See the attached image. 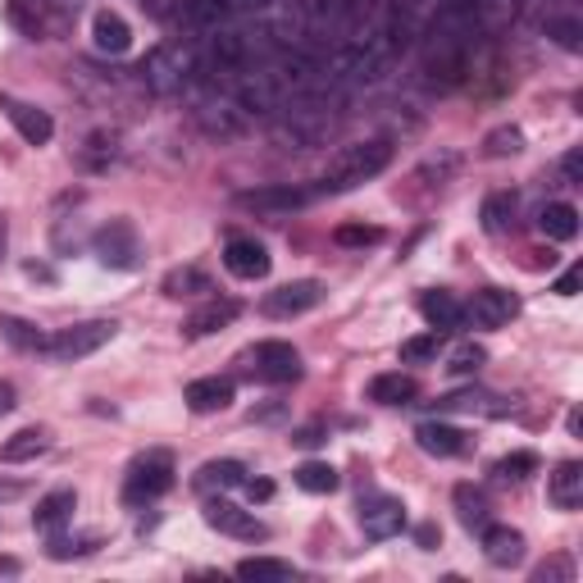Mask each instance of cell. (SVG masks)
<instances>
[{"label": "cell", "mask_w": 583, "mask_h": 583, "mask_svg": "<svg viewBox=\"0 0 583 583\" xmlns=\"http://www.w3.org/2000/svg\"><path fill=\"white\" fill-rule=\"evenodd\" d=\"M388 165H392V146H388L383 137L343 146V150H337V156L328 160V169H324V178H319V192H333V197H337V192H356L360 182L379 178Z\"/></svg>", "instance_id": "cell-1"}, {"label": "cell", "mask_w": 583, "mask_h": 583, "mask_svg": "<svg viewBox=\"0 0 583 583\" xmlns=\"http://www.w3.org/2000/svg\"><path fill=\"white\" fill-rule=\"evenodd\" d=\"M114 333H119L114 319H87V324H74V328L51 333L46 347H42V356H51V360H59V365H69V360H82V356H91V351H101L105 343H114Z\"/></svg>", "instance_id": "cell-2"}, {"label": "cell", "mask_w": 583, "mask_h": 583, "mask_svg": "<svg viewBox=\"0 0 583 583\" xmlns=\"http://www.w3.org/2000/svg\"><path fill=\"white\" fill-rule=\"evenodd\" d=\"M173 487V456L169 451H146L128 466V483H124V502L128 506H146L165 497Z\"/></svg>", "instance_id": "cell-3"}, {"label": "cell", "mask_w": 583, "mask_h": 583, "mask_svg": "<svg viewBox=\"0 0 583 583\" xmlns=\"http://www.w3.org/2000/svg\"><path fill=\"white\" fill-rule=\"evenodd\" d=\"M91 251L105 269H137L142 265V237L128 220H110L97 237H91Z\"/></svg>", "instance_id": "cell-4"}, {"label": "cell", "mask_w": 583, "mask_h": 583, "mask_svg": "<svg viewBox=\"0 0 583 583\" xmlns=\"http://www.w3.org/2000/svg\"><path fill=\"white\" fill-rule=\"evenodd\" d=\"M137 74L156 97H178V91L188 87V55H182L178 46H156L142 59Z\"/></svg>", "instance_id": "cell-5"}, {"label": "cell", "mask_w": 583, "mask_h": 583, "mask_svg": "<svg viewBox=\"0 0 583 583\" xmlns=\"http://www.w3.org/2000/svg\"><path fill=\"white\" fill-rule=\"evenodd\" d=\"M201 515H205V525H210L214 534H224V538H237V542H265V538H269V529L260 525L251 511H242V506H233V502H224V497H210Z\"/></svg>", "instance_id": "cell-6"}, {"label": "cell", "mask_w": 583, "mask_h": 583, "mask_svg": "<svg viewBox=\"0 0 583 583\" xmlns=\"http://www.w3.org/2000/svg\"><path fill=\"white\" fill-rule=\"evenodd\" d=\"M319 301H324V288H319L315 279H296V283H283V288L265 292L260 311H265L269 319H296V315H305V311H315Z\"/></svg>", "instance_id": "cell-7"}, {"label": "cell", "mask_w": 583, "mask_h": 583, "mask_svg": "<svg viewBox=\"0 0 583 583\" xmlns=\"http://www.w3.org/2000/svg\"><path fill=\"white\" fill-rule=\"evenodd\" d=\"M515 315H519V296L506 288H479L466 305V319L474 328H506Z\"/></svg>", "instance_id": "cell-8"}, {"label": "cell", "mask_w": 583, "mask_h": 583, "mask_svg": "<svg viewBox=\"0 0 583 583\" xmlns=\"http://www.w3.org/2000/svg\"><path fill=\"white\" fill-rule=\"evenodd\" d=\"M251 370L265 383H296L301 379V351L292 343H256Z\"/></svg>", "instance_id": "cell-9"}, {"label": "cell", "mask_w": 583, "mask_h": 583, "mask_svg": "<svg viewBox=\"0 0 583 583\" xmlns=\"http://www.w3.org/2000/svg\"><path fill=\"white\" fill-rule=\"evenodd\" d=\"M360 529H365V538H374V542L396 538V534L406 529V506H402V497H388V493L365 497L360 502Z\"/></svg>", "instance_id": "cell-10"}, {"label": "cell", "mask_w": 583, "mask_h": 583, "mask_svg": "<svg viewBox=\"0 0 583 583\" xmlns=\"http://www.w3.org/2000/svg\"><path fill=\"white\" fill-rule=\"evenodd\" d=\"M0 110H5V119L19 128V137H23L27 146H46V142L55 137L51 114L37 110V105H27V101H19V97H10V91H0Z\"/></svg>", "instance_id": "cell-11"}, {"label": "cell", "mask_w": 583, "mask_h": 583, "mask_svg": "<svg viewBox=\"0 0 583 583\" xmlns=\"http://www.w3.org/2000/svg\"><path fill=\"white\" fill-rule=\"evenodd\" d=\"M224 265H228L233 279L256 283V279H265V273H269V251L260 247L256 237L233 233V237H228V247H224Z\"/></svg>", "instance_id": "cell-12"}, {"label": "cell", "mask_w": 583, "mask_h": 583, "mask_svg": "<svg viewBox=\"0 0 583 583\" xmlns=\"http://www.w3.org/2000/svg\"><path fill=\"white\" fill-rule=\"evenodd\" d=\"M311 201V192L292 188V182H279V188H256V192H242L237 205L242 210H256V214H292Z\"/></svg>", "instance_id": "cell-13"}, {"label": "cell", "mask_w": 583, "mask_h": 583, "mask_svg": "<svg viewBox=\"0 0 583 583\" xmlns=\"http://www.w3.org/2000/svg\"><path fill=\"white\" fill-rule=\"evenodd\" d=\"M415 442H419V451H428V456H466V451H470V434H466V428L442 424V419H424V424L415 428Z\"/></svg>", "instance_id": "cell-14"}, {"label": "cell", "mask_w": 583, "mask_h": 583, "mask_svg": "<svg viewBox=\"0 0 583 583\" xmlns=\"http://www.w3.org/2000/svg\"><path fill=\"white\" fill-rule=\"evenodd\" d=\"M483 557L487 565H497V570H511L525 561V534L511 529V525H487L483 529Z\"/></svg>", "instance_id": "cell-15"}, {"label": "cell", "mask_w": 583, "mask_h": 583, "mask_svg": "<svg viewBox=\"0 0 583 583\" xmlns=\"http://www.w3.org/2000/svg\"><path fill=\"white\" fill-rule=\"evenodd\" d=\"M237 315H242V305H237V301H228V296H210L205 305H197V311L188 315L182 333H188V337H210V333L228 328Z\"/></svg>", "instance_id": "cell-16"}, {"label": "cell", "mask_w": 583, "mask_h": 583, "mask_svg": "<svg viewBox=\"0 0 583 583\" xmlns=\"http://www.w3.org/2000/svg\"><path fill=\"white\" fill-rule=\"evenodd\" d=\"M182 402H188L192 415H214V411H228L233 406V379H197L182 392Z\"/></svg>", "instance_id": "cell-17"}, {"label": "cell", "mask_w": 583, "mask_h": 583, "mask_svg": "<svg viewBox=\"0 0 583 583\" xmlns=\"http://www.w3.org/2000/svg\"><path fill=\"white\" fill-rule=\"evenodd\" d=\"M547 497L557 511H579L583 506V466L579 460H561L557 474L547 479Z\"/></svg>", "instance_id": "cell-18"}, {"label": "cell", "mask_w": 583, "mask_h": 583, "mask_svg": "<svg viewBox=\"0 0 583 583\" xmlns=\"http://www.w3.org/2000/svg\"><path fill=\"white\" fill-rule=\"evenodd\" d=\"M419 311H424L428 328H438V333H451V328H460V324H466V305H460V301H456L447 288L424 292V296H419Z\"/></svg>", "instance_id": "cell-19"}, {"label": "cell", "mask_w": 583, "mask_h": 583, "mask_svg": "<svg viewBox=\"0 0 583 583\" xmlns=\"http://www.w3.org/2000/svg\"><path fill=\"white\" fill-rule=\"evenodd\" d=\"M74 511H78V497L69 493V487H55V493H46L42 502H37V511H33V529H42V534H59L74 519Z\"/></svg>", "instance_id": "cell-20"}, {"label": "cell", "mask_w": 583, "mask_h": 583, "mask_svg": "<svg viewBox=\"0 0 583 583\" xmlns=\"http://www.w3.org/2000/svg\"><path fill=\"white\" fill-rule=\"evenodd\" d=\"M91 42H97L101 55H124L133 46V27L119 19L114 10H101L97 19H91Z\"/></svg>", "instance_id": "cell-21"}, {"label": "cell", "mask_w": 583, "mask_h": 583, "mask_svg": "<svg viewBox=\"0 0 583 583\" xmlns=\"http://www.w3.org/2000/svg\"><path fill=\"white\" fill-rule=\"evenodd\" d=\"M415 396H419V383L411 374H402V370L370 379V402H379V406H411Z\"/></svg>", "instance_id": "cell-22"}, {"label": "cell", "mask_w": 583, "mask_h": 583, "mask_svg": "<svg viewBox=\"0 0 583 583\" xmlns=\"http://www.w3.org/2000/svg\"><path fill=\"white\" fill-rule=\"evenodd\" d=\"M451 502H456V515H460V525L466 529H487L493 525V506H487V497L479 493L474 483H456V493H451Z\"/></svg>", "instance_id": "cell-23"}, {"label": "cell", "mask_w": 583, "mask_h": 583, "mask_svg": "<svg viewBox=\"0 0 583 583\" xmlns=\"http://www.w3.org/2000/svg\"><path fill=\"white\" fill-rule=\"evenodd\" d=\"M247 483V466L242 460H205L197 470V487L201 493H228V487Z\"/></svg>", "instance_id": "cell-24"}, {"label": "cell", "mask_w": 583, "mask_h": 583, "mask_svg": "<svg viewBox=\"0 0 583 583\" xmlns=\"http://www.w3.org/2000/svg\"><path fill=\"white\" fill-rule=\"evenodd\" d=\"M46 451H51V434H46V428H19V434L0 447V460H5V466H23V460H37Z\"/></svg>", "instance_id": "cell-25"}, {"label": "cell", "mask_w": 583, "mask_h": 583, "mask_svg": "<svg viewBox=\"0 0 583 583\" xmlns=\"http://www.w3.org/2000/svg\"><path fill=\"white\" fill-rule=\"evenodd\" d=\"M515 210H519L515 192H493V197L483 201V210H479V220H483V233H493V237H506V233L515 228Z\"/></svg>", "instance_id": "cell-26"}, {"label": "cell", "mask_w": 583, "mask_h": 583, "mask_svg": "<svg viewBox=\"0 0 583 583\" xmlns=\"http://www.w3.org/2000/svg\"><path fill=\"white\" fill-rule=\"evenodd\" d=\"M538 228H542V237H551V242H570V237H579V210H574L570 201H551V205L538 214Z\"/></svg>", "instance_id": "cell-27"}, {"label": "cell", "mask_w": 583, "mask_h": 583, "mask_svg": "<svg viewBox=\"0 0 583 583\" xmlns=\"http://www.w3.org/2000/svg\"><path fill=\"white\" fill-rule=\"evenodd\" d=\"M0 337H5L14 351H37L42 356V347H46V333L37 324L19 319V315H0Z\"/></svg>", "instance_id": "cell-28"}, {"label": "cell", "mask_w": 583, "mask_h": 583, "mask_svg": "<svg viewBox=\"0 0 583 583\" xmlns=\"http://www.w3.org/2000/svg\"><path fill=\"white\" fill-rule=\"evenodd\" d=\"M337 470L328 466V460H305V466L296 470V487L301 493H315V497H328V493H337Z\"/></svg>", "instance_id": "cell-29"}, {"label": "cell", "mask_w": 583, "mask_h": 583, "mask_svg": "<svg viewBox=\"0 0 583 583\" xmlns=\"http://www.w3.org/2000/svg\"><path fill=\"white\" fill-rule=\"evenodd\" d=\"M160 288H165V296H197V292H214V288H210V279H205L201 269H192V265H188V269H169Z\"/></svg>", "instance_id": "cell-30"}, {"label": "cell", "mask_w": 583, "mask_h": 583, "mask_svg": "<svg viewBox=\"0 0 583 583\" xmlns=\"http://www.w3.org/2000/svg\"><path fill=\"white\" fill-rule=\"evenodd\" d=\"M538 466H542V460H538L534 451H515V456L497 460L493 474H497L502 483H525V479H534V474H538Z\"/></svg>", "instance_id": "cell-31"}, {"label": "cell", "mask_w": 583, "mask_h": 583, "mask_svg": "<svg viewBox=\"0 0 583 583\" xmlns=\"http://www.w3.org/2000/svg\"><path fill=\"white\" fill-rule=\"evenodd\" d=\"M442 337H447V333H438V328H428V333H419V337H406V343H402V360H406V365L438 360V351H442Z\"/></svg>", "instance_id": "cell-32"}, {"label": "cell", "mask_w": 583, "mask_h": 583, "mask_svg": "<svg viewBox=\"0 0 583 583\" xmlns=\"http://www.w3.org/2000/svg\"><path fill=\"white\" fill-rule=\"evenodd\" d=\"M519 150H525V133H519V128H497V133L483 137V156L487 160H506V156H519Z\"/></svg>", "instance_id": "cell-33"}, {"label": "cell", "mask_w": 583, "mask_h": 583, "mask_svg": "<svg viewBox=\"0 0 583 583\" xmlns=\"http://www.w3.org/2000/svg\"><path fill=\"white\" fill-rule=\"evenodd\" d=\"M242 579H296V570L288 561H273V557H251V561H237Z\"/></svg>", "instance_id": "cell-34"}, {"label": "cell", "mask_w": 583, "mask_h": 583, "mask_svg": "<svg viewBox=\"0 0 583 583\" xmlns=\"http://www.w3.org/2000/svg\"><path fill=\"white\" fill-rule=\"evenodd\" d=\"M379 237H383V233H379L374 224H343V228L333 233L337 247H374Z\"/></svg>", "instance_id": "cell-35"}, {"label": "cell", "mask_w": 583, "mask_h": 583, "mask_svg": "<svg viewBox=\"0 0 583 583\" xmlns=\"http://www.w3.org/2000/svg\"><path fill=\"white\" fill-rule=\"evenodd\" d=\"M483 360H487V351L474 347V343L456 347V351H451V374H460V379H466V374H479V365H483Z\"/></svg>", "instance_id": "cell-36"}, {"label": "cell", "mask_w": 583, "mask_h": 583, "mask_svg": "<svg viewBox=\"0 0 583 583\" xmlns=\"http://www.w3.org/2000/svg\"><path fill=\"white\" fill-rule=\"evenodd\" d=\"M579 279H583V269L570 265V269L561 273V279H557V296H574V292H579Z\"/></svg>", "instance_id": "cell-37"}, {"label": "cell", "mask_w": 583, "mask_h": 583, "mask_svg": "<svg viewBox=\"0 0 583 583\" xmlns=\"http://www.w3.org/2000/svg\"><path fill=\"white\" fill-rule=\"evenodd\" d=\"M242 487H247L251 502H269V497H273V483H269V479H247Z\"/></svg>", "instance_id": "cell-38"}, {"label": "cell", "mask_w": 583, "mask_h": 583, "mask_svg": "<svg viewBox=\"0 0 583 583\" xmlns=\"http://www.w3.org/2000/svg\"><path fill=\"white\" fill-rule=\"evenodd\" d=\"M27 493V487L19 483V479H0V506H10V502H19Z\"/></svg>", "instance_id": "cell-39"}, {"label": "cell", "mask_w": 583, "mask_h": 583, "mask_svg": "<svg viewBox=\"0 0 583 583\" xmlns=\"http://www.w3.org/2000/svg\"><path fill=\"white\" fill-rule=\"evenodd\" d=\"M557 574H561V579H574V565H570V561H551V565L538 570V579H557Z\"/></svg>", "instance_id": "cell-40"}, {"label": "cell", "mask_w": 583, "mask_h": 583, "mask_svg": "<svg viewBox=\"0 0 583 583\" xmlns=\"http://www.w3.org/2000/svg\"><path fill=\"white\" fill-rule=\"evenodd\" d=\"M415 538H419V547H424V551H434V547H438V538H442V534H438V529H434V525H419V529H415Z\"/></svg>", "instance_id": "cell-41"}, {"label": "cell", "mask_w": 583, "mask_h": 583, "mask_svg": "<svg viewBox=\"0 0 583 583\" xmlns=\"http://www.w3.org/2000/svg\"><path fill=\"white\" fill-rule=\"evenodd\" d=\"M561 169H565V182H579V173H583V156H579V150H570Z\"/></svg>", "instance_id": "cell-42"}, {"label": "cell", "mask_w": 583, "mask_h": 583, "mask_svg": "<svg viewBox=\"0 0 583 583\" xmlns=\"http://www.w3.org/2000/svg\"><path fill=\"white\" fill-rule=\"evenodd\" d=\"M23 273H27V279H37V283H55V269H46V265H37V260L27 265Z\"/></svg>", "instance_id": "cell-43"}, {"label": "cell", "mask_w": 583, "mask_h": 583, "mask_svg": "<svg viewBox=\"0 0 583 583\" xmlns=\"http://www.w3.org/2000/svg\"><path fill=\"white\" fill-rule=\"evenodd\" d=\"M292 442H296V447H319V442H324V434H319V428H301V434H296Z\"/></svg>", "instance_id": "cell-44"}, {"label": "cell", "mask_w": 583, "mask_h": 583, "mask_svg": "<svg viewBox=\"0 0 583 583\" xmlns=\"http://www.w3.org/2000/svg\"><path fill=\"white\" fill-rule=\"evenodd\" d=\"M5 411H14V388L0 383V415H5Z\"/></svg>", "instance_id": "cell-45"}]
</instances>
